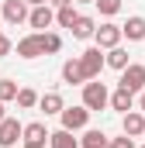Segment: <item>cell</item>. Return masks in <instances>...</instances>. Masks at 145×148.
Returning a JSON list of instances; mask_svg holds the SVG:
<instances>
[{
	"label": "cell",
	"mask_w": 145,
	"mask_h": 148,
	"mask_svg": "<svg viewBox=\"0 0 145 148\" xmlns=\"http://www.w3.org/2000/svg\"><path fill=\"white\" fill-rule=\"evenodd\" d=\"M83 107L86 110H104V107H110V93H107V86L100 79L83 83Z\"/></svg>",
	"instance_id": "cell-1"
},
{
	"label": "cell",
	"mask_w": 145,
	"mask_h": 148,
	"mask_svg": "<svg viewBox=\"0 0 145 148\" xmlns=\"http://www.w3.org/2000/svg\"><path fill=\"white\" fill-rule=\"evenodd\" d=\"M79 62H83V69H86V79H100V69L107 66V52H104L100 45H93V48H86V52L79 55Z\"/></svg>",
	"instance_id": "cell-2"
},
{
	"label": "cell",
	"mask_w": 145,
	"mask_h": 148,
	"mask_svg": "<svg viewBox=\"0 0 145 148\" xmlns=\"http://www.w3.org/2000/svg\"><path fill=\"white\" fill-rule=\"evenodd\" d=\"M121 38H124L121 24H114V21H104V24H97V35H93V41H97L104 52H110V48H117V45H121Z\"/></svg>",
	"instance_id": "cell-3"
},
{
	"label": "cell",
	"mask_w": 145,
	"mask_h": 148,
	"mask_svg": "<svg viewBox=\"0 0 145 148\" xmlns=\"http://www.w3.org/2000/svg\"><path fill=\"white\" fill-rule=\"evenodd\" d=\"M0 14H3V21H7L10 28L24 24V21L31 17V10H28V0H3V3H0Z\"/></svg>",
	"instance_id": "cell-4"
},
{
	"label": "cell",
	"mask_w": 145,
	"mask_h": 148,
	"mask_svg": "<svg viewBox=\"0 0 145 148\" xmlns=\"http://www.w3.org/2000/svg\"><path fill=\"white\" fill-rule=\"evenodd\" d=\"M90 114H93V110H86L83 103H76V107H66V110L59 114V121H62L66 131H83V127L90 124Z\"/></svg>",
	"instance_id": "cell-5"
},
{
	"label": "cell",
	"mask_w": 145,
	"mask_h": 148,
	"mask_svg": "<svg viewBox=\"0 0 145 148\" xmlns=\"http://www.w3.org/2000/svg\"><path fill=\"white\" fill-rule=\"evenodd\" d=\"M17 141H24V124L17 117H3L0 121V148H14Z\"/></svg>",
	"instance_id": "cell-6"
},
{
	"label": "cell",
	"mask_w": 145,
	"mask_h": 148,
	"mask_svg": "<svg viewBox=\"0 0 145 148\" xmlns=\"http://www.w3.org/2000/svg\"><path fill=\"white\" fill-rule=\"evenodd\" d=\"M17 55H21V59H38V55H45V31L24 35L17 41Z\"/></svg>",
	"instance_id": "cell-7"
},
{
	"label": "cell",
	"mask_w": 145,
	"mask_h": 148,
	"mask_svg": "<svg viewBox=\"0 0 145 148\" xmlns=\"http://www.w3.org/2000/svg\"><path fill=\"white\" fill-rule=\"evenodd\" d=\"M117 86H124V90H131V93H142V90H145V66L131 62L128 69H121V79H117Z\"/></svg>",
	"instance_id": "cell-8"
},
{
	"label": "cell",
	"mask_w": 145,
	"mask_h": 148,
	"mask_svg": "<svg viewBox=\"0 0 145 148\" xmlns=\"http://www.w3.org/2000/svg\"><path fill=\"white\" fill-rule=\"evenodd\" d=\"M28 24H31L35 31H48V28L55 24V10H52L48 3H38V7H31V17H28Z\"/></svg>",
	"instance_id": "cell-9"
},
{
	"label": "cell",
	"mask_w": 145,
	"mask_h": 148,
	"mask_svg": "<svg viewBox=\"0 0 145 148\" xmlns=\"http://www.w3.org/2000/svg\"><path fill=\"white\" fill-rule=\"evenodd\" d=\"M121 131H124L128 138H142V134H145V114L142 110L121 114Z\"/></svg>",
	"instance_id": "cell-10"
},
{
	"label": "cell",
	"mask_w": 145,
	"mask_h": 148,
	"mask_svg": "<svg viewBox=\"0 0 145 148\" xmlns=\"http://www.w3.org/2000/svg\"><path fill=\"white\" fill-rule=\"evenodd\" d=\"M62 83H79V86H83V83H90V79H86V69H83V62H79V59H66V62H62Z\"/></svg>",
	"instance_id": "cell-11"
},
{
	"label": "cell",
	"mask_w": 145,
	"mask_h": 148,
	"mask_svg": "<svg viewBox=\"0 0 145 148\" xmlns=\"http://www.w3.org/2000/svg\"><path fill=\"white\" fill-rule=\"evenodd\" d=\"M110 107H114L117 114H128V110H135V107H138V100H135V93H131V90L117 86V90L110 93Z\"/></svg>",
	"instance_id": "cell-12"
},
{
	"label": "cell",
	"mask_w": 145,
	"mask_h": 148,
	"mask_svg": "<svg viewBox=\"0 0 145 148\" xmlns=\"http://www.w3.org/2000/svg\"><path fill=\"white\" fill-rule=\"evenodd\" d=\"M121 31H124L128 41H145V17L142 14H131V17L121 24Z\"/></svg>",
	"instance_id": "cell-13"
},
{
	"label": "cell",
	"mask_w": 145,
	"mask_h": 148,
	"mask_svg": "<svg viewBox=\"0 0 145 148\" xmlns=\"http://www.w3.org/2000/svg\"><path fill=\"white\" fill-rule=\"evenodd\" d=\"M38 110H45V117H52V114H62V110H66V103H62V93H55V90L41 93V100H38Z\"/></svg>",
	"instance_id": "cell-14"
},
{
	"label": "cell",
	"mask_w": 145,
	"mask_h": 148,
	"mask_svg": "<svg viewBox=\"0 0 145 148\" xmlns=\"http://www.w3.org/2000/svg\"><path fill=\"white\" fill-rule=\"evenodd\" d=\"M97 35V21L90 17V14H79L76 17V24H72V38H79V41H86V38Z\"/></svg>",
	"instance_id": "cell-15"
},
{
	"label": "cell",
	"mask_w": 145,
	"mask_h": 148,
	"mask_svg": "<svg viewBox=\"0 0 145 148\" xmlns=\"http://www.w3.org/2000/svg\"><path fill=\"white\" fill-rule=\"evenodd\" d=\"M79 148H110V138L104 134V131L90 127V131L83 134V141H79Z\"/></svg>",
	"instance_id": "cell-16"
},
{
	"label": "cell",
	"mask_w": 145,
	"mask_h": 148,
	"mask_svg": "<svg viewBox=\"0 0 145 148\" xmlns=\"http://www.w3.org/2000/svg\"><path fill=\"white\" fill-rule=\"evenodd\" d=\"M48 145H52V148H79V141L72 138V131L59 127V131H52V134H48Z\"/></svg>",
	"instance_id": "cell-17"
},
{
	"label": "cell",
	"mask_w": 145,
	"mask_h": 148,
	"mask_svg": "<svg viewBox=\"0 0 145 148\" xmlns=\"http://www.w3.org/2000/svg\"><path fill=\"white\" fill-rule=\"evenodd\" d=\"M76 17H79V10H76L72 3H66V7H59V10H55V24H59V28H66V31H72Z\"/></svg>",
	"instance_id": "cell-18"
},
{
	"label": "cell",
	"mask_w": 145,
	"mask_h": 148,
	"mask_svg": "<svg viewBox=\"0 0 145 148\" xmlns=\"http://www.w3.org/2000/svg\"><path fill=\"white\" fill-rule=\"evenodd\" d=\"M107 66H110V69H117V73H121V69H128V66H131L128 48H121V45H117V48H110V52H107Z\"/></svg>",
	"instance_id": "cell-19"
},
{
	"label": "cell",
	"mask_w": 145,
	"mask_h": 148,
	"mask_svg": "<svg viewBox=\"0 0 145 148\" xmlns=\"http://www.w3.org/2000/svg\"><path fill=\"white\" fill-rule=\"evenodd\" d=\"M52 131L45 127V121H31V124H24V141H45Z\"/></svg>",
	"instance_id": "cell-20"
},
{
	"label": "cell",
	"mask_w": 145,
	"mask_h": 148,
	"mask_svg": "<svg viewBox=\"0 0 145 148\" xmlns=\"http://www.w3.org/2000/svg\"><path fill=\"white\" fill-rule=\"evenodd\" d=\"M38 100H41V97H38L31 86H21V90H17V107H21V110H31V107H38Z\"/></svg>",
	"instance_id": "cell-21"
},
{
	"label": "cell",
	"mask_w": 145,
	"mask_h": 148,
	"mask_svg": "<svg viewBox=\"0 0 145 148\" xmlns=\"http://www.w3.org/2000/svg\"><path fill=\"white\" fill-rule=\"evenodd\" d=\"M17 83L14 79H0V103H10V100H17Z\"/></svg>",
	"instance_id": "cell-22"
},
{
	"label": "cell",
	"mask_w": 145,
	"mask_h": 148,
	"mask_svg": "<svg viewBox=\"0 0 145 148\" xmlns=\"http://www.w3.org/2000/svg\"><path fill=\"white\" fill-rule=\"evenodd\" d=\"M97 3V10L104 14V17H114L117 10H121V0H93Z\"/></svg>",
	"instance_id": "cell-23"
},
{
	"label": "cell",
	"mask_w": 145,
	"mask_h": 148,
	"mask_svg": "<svg viewBox=\"0 0 145 148\" xmlns=\"http://www.w3.org/2000/svg\"><path fill=\"white\" fill-rule=\"evenodd\" d=\"M62 48V38L55 35V31H45V55H55Z\"/></svg>",
	"instance_id": "cell-24"
},
{
	"label": "cell",
	"mask_w": 145,
	"mask_h": 148,
	"mask_svg": "<svg viewBox=\"0 0 145 148\" xmlns=\"http://www.w3.org/2000/svg\"><path fill=\"white\" fill-rule=\"evenodd\" d=\"M110 148H135V138H128L121 131V138H110Z\"/></svg>",
	"instance_id": "cell-25"
},
{
	"label": "cell",
	"mask_w": 145,
	"mask_h": 148,
	"mask_svg": "<svg viewBox=\"0 0 145 148\" xmlns=\"http://www.w3.org/2000/svg\"><path fill=\"white\" fill-rule=\"evenodd\" d=\"M10 48H14V45H10V38L0 31V55H10Z\"/></svg>",
	"instance_id": "cell-26"
},
{
	"label": "cell",
	"mask_w": 145,
	"mask_h": 148,
	"mask_svg": "<svg viewBox=\"0 0 145 148\" xmlns=\"http://www.w3.org/2000/svg\"><path fill=\"white\" fill-rule=\"evenodd\" d=\"M24 148H45V141H24Z\"/></svg>",
	"instance_id": "cell-27"
},
{
	"label": "cell",
	"mask_w": 145,
	"mask_h": 148,
	"mask_svg": "<svg viewBox=\"0 0 145 148\" xmlns=\"http://www.w3.org/2000/svg\"><path fill=\"white\" fill-rule=\"evenodd\" d=\"M138 110L145 114V90H142V93H138Z\"/></svg>",
	"instance_id": "cell-28"
},
{
	"label": "cell",
	"mask_w": 145,
	"mask_h": 148,
	"mask_svg": "<svg viewBox=\"0 0 145 148\" xmlns=\"http://www.w3.org/2000/svg\"><path fill=\"white\" fill-rule=\"evenodd\" d=\"M52 7H66V3H72V0H48Z\"/></svg>",
	"instance_id": "cell-29"
},
{
	"label": "cell",
	"mask_w": 145,
	"mask_h": 148,
	"mask_svg": "<svg viewBox=\"0 0 145 148\" xmlns=\"http://www.w3.org/2000/svg\"><path fill=\"white\" fill-rule=\"evenodd\" d=\"M28 3H31V7H38V3H48V0H28Z\"/></svg>",
	"instance_id": "cell-30"
},
{
	"label": "cell",
	"mask_w": 145,
	"mask_h": 148,
	"mask_svg": "<svg viewBox=\"0 0 145 148\" xmlns=\"http://www.w3.org/2000/svg\"><path fill=\"white\" fill-rule=\"evenodd\" d=\"M72 3H93V0H72Z\"/></svg>",
	"instance_id": "cell-31"
},
{
	"label": "cell",
	"mask_w": 145,
	"mask_h": 148,
	"mask_svg": "<svg viewBox=\"0 0 145 148\" xmlns=\"http://www.w3.org/2000/svg\"><path fill=\"white\" fill-rule=\"evenodd\" d=\"M3 117H7V114H3V103H0V121H3Z\"/></svg>",
	"instance_id": "cell-32"
},
{
	"label": "cell",
	"mask_w": 145,
	"mask_h": 148,
	"mask_svg": "<svg viewBox=\"0 0 145 148\" xmlns=\"http://www.w3.org/2000/svg\"><path fill=\"white\" fill-rule=\"evenodd\" d=\"M0 17H3V14H0Z\"/></svg>",
	"instance_id": "cell-33"
},
{
	"label": "cell",
	"mask_w": 145,
	"mask_h": 148,
	"mask_svg": "<svg viewBox=\"0 0 145 148\" xmlns=\"http://www.w3.org/2000/svg\"><path fill=\"white\" fill-rule=\"evenodd\" d=\"M142 148H145V145H142Z\"/></svg>",
	"instance_id": "cell-34"
}]
</instances>
